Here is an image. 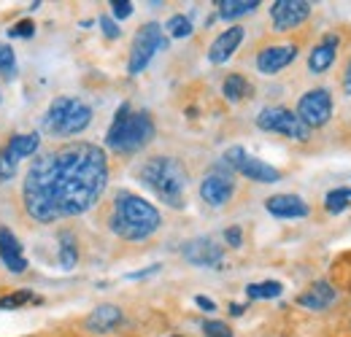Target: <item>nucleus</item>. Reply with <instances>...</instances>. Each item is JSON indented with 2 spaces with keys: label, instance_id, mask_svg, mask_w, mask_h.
Here are the masks:
<instances>
[{
  "label": "nucleus",
  "instance_id": "a878e982",
  "mask_svg": "<svg viewBox=\"0 0 351 337\" xmlns=\"http://www.w3.org/2000/svg\"><path fill=\"white\" fill-rule=\"evenodd\" d=\"M165 30H168V36L171 38H186V36H192V22H189V16H184V14H173L171 19H168V25H165Z\"/></svg>",
  "mask_w": 351,
  "mask_h": 337
},
{
  "label": "nucleus",
  "instance_id": "72a5a7b5",
  "mask_svg": "<svg viewBox=\"0 0 351 337\" xmlns=\"http://www.w3.org/2000/svg\"><path fill=\"white\" fill-rule=\"evenodd\" d=\"M224 240H227V246L241 249V243H243V232H241V227H227V229H224Z\"/></svg>",
  "mask_w": 351,
  "mask_h": 337
},
{
  "label": "nucleus",
  "instance_id": "393cba45",
  "mask_svg": "<svg viewBox=\"0 0 351 337\" xmlns=\"http://www.w3.org/2000/svg\"><path fill=\"white\" fill-rule=\"evenodd\" d=\"M351 203V189H332L327 192V200H324V208L330 213H343Z\"/></svg>",
  "mask_w": 351,
  "mask_h": 337
},
{
  "label": "nucleus",
  "instance_id": "aec40b11",
  "mask_svg": "<svg viewBox=\"0 0 351 337\" xmlns=\"http://www.w3.org/2000/svg\"><path fill=\"white\" fill-rule=\"evenodd\" d=\"M38 146H41V138H38L36 132H25V135H14V138L8 140V146H5V151L19 162V160H25V157H33V154L38 151Z\"/></svg>",
  "mask_w": 351,
  "mask_h": 337
},
{
  "label": "nucleus",
  "instance_id": "c756f323",
  "mask_svg": "<svg viewBox=\"0 0 351 337\" xmlns=\"http://www.w3.org/2000/svg\"><path fill=\"white\" fill-rule=\"evenodd\" d=\"M206 337H232V329L224 321H203Z\"/></svg>",
  "mask_w": 351,
  "mask_h": 337
},
{
  "label": "nucleus",
  "instance_id": "473e14b6",
  "mask_svg": "<svg viewBox=\"0 0 351 337\" xmlns=\"http://www.w3.org/2000/svg\"><path fill=\"white\" fill-rule=\"evenodd\" d=\"M111 14L117 19H128L132 14V3L130 0H111Z\"/></svg>",
  "mask_w": 351,
  "mask_h": 337
},
{
  "label": "nucleus",
  "instance_id": "423d86ee",
  "mask_svg": "<svg viewBox=\"0 0 351 337\" xmlns=\"http://www.w3.org/2000/svg\"><path fill=\"white\" fill-rule=\"evenodd\" d=\"M221 165L230 173H241L243 178L257 181V184H276V181H281V170H276L273 165H267L263 160L246 154L243 146H230L224 151V157H221Z\"/></svg>",
  "mask_w": 351,
  "mask_h": 337
},
{
  "label": "nucleus",
  "instance_id": "4be33fe9",
  "mask_svg": "<svg viewBox=\"0 0 351 337\" xmlns=\"http://www.w3.org/2000/svg\"><path fill=\"white\" fill-rule=\"evenodd\" d=\"M221 92H224V97H227L230 103H241L243 97L252 95V84H249L241 73H230V76L224 79V84H221Z\"/></svg>",
  "mask_w": 351,
  "mask_h": 337
},
{
  "label": "nucleus",
  "instance_id": "ddd939ff",
  "mask_svg": "<svg viewBox=\"0 0 351 337\" xmlns=\"http://www.w3.org/2000/svg\"><path fill=\"white\" fill-rule=\"evenodd\" d=\"M298 57V46L295 43H278V46H265L257 54V71L265 76H273L278 71H284L287 65H292Z\"/></svg>",
  "mask_w": 351,
  "mask_h": 337
},
{
  "label": "nucleus",
  "instance_id": "4468645a",
  "mask_svg": "<svg viewBox=\"0 0 351 337\" xmlns=\"http://www.w3.org/2000/svg\"><path fill=\"white\" fill-rule=\"evenodd\" d=\"M338 46H341V38H338L335 33H327L322 41L311 49V54H308V71H311V73H324V71H330V65H332L335 57H338Z\"/></svg>",
  "mask_w": 351,
  "mask_h": 337
},
{
  "label": "nucleus",
  "instance_id": "f8f14e48",
  "mask_svg": "<svg viewBox=\"0 0 351 337\" xmlns=\"http://www.w3.org/2000/svg\"><path fill=\"white\" fill-rule=\"evenodd\" d=\"M181 256L197 267H219L221 259H224V249L219 243H214L211 238H195V240L184 243Z\"/></svg>",
  "mask_w": 351,
  "mask_h": 337
},
{
  "label": "nucleus",
  "instance_id": "c9c22d12",
  "mask_svg": "<svg viewBox=\"0 0 351 337\" xmlns=\"http://www.w3.org/2000/svg\"><path fill=\"white\" fill-rule=\"evenodd\" d=\"M160 267H162V264H152V267H146V270H138V273H130L128 278H130V281H138V278H149V275L160 273Z\"/></svg>",
  "mask_w": 351,
  "mask_h": 337
},
{
  "label": "nucleus",
  "instance_id": "f704fd0d",
  "mask_svg": "<svg viewBox=\"0 0 351 337\" xmlns=\"http://www.w3.org/2000/svg\"><path fill=\"white\" fill-rule=\"evenodd\" d=\"M100 27H103V33H106V38H119V27H117V22L111 19V16H100Z\"/></svg>",
  "mask_w": 351,
  "mask_h": 337
},
{
  "label": "nucleus",
  "instance_id": "20e7f679",
  "mask_svg": "<svg viewBox=\"0 0 351 337\" xmlns=\"http://www.w3.org/2000/svg\"><path fill=\"white\" fill-rule=\"evenodd\" d=\"M141 181L171 208H184L186 168L176 157H152L141 168Z\"/></svg>",
  "mask_w": 351,
  "mask_h": 337
},
{
  "label": "nucleus",
  "instance_id": "0eeeda50",
  "mask_svg": "<svg viewBox=\"0 0 351 337\" xmlns=\"http://www.w3.org/2000/svg\"><path fill=\"white\" fill-rule=\"evenodd\" d=\"M257 127H260V129H267V132L287 135V138H292V140H303V143L311 138V129L298 119V114L289 111V108H281V105L263 108V111L257 114Z\"/></svg>",
  "mask_w": 351,
  "mask_h": 337
},
{
  "label": "nucleus",
  "instance_id": "e433bc0d",
  "mask_svg": "<svg viewBox=\"0 0 351 337\" xmlns=\"http://www.w3.org/2000/svg\"><path fill=\"white\" fill-rule=\"evenodd\" d=\"M195 302H197V308H203L206 313H214V310H217V302H214V299H208V297L197 295L195 297Z\"/></svg>",
  "mask_w": 351,
  "mask_h": 337
},
{
  "label": "nucleus",
  "instance_id": "6e6552de",
  "mask_svg": "<svg viewBox=\"0 0 351 337\" xmlns=\"http://www.w3.org/2000/svg\"><path fill=\"white\" fill-rule=\"evenodd\" d=\"M295 114L308 129L324 127L332 119V95H330V89H324V86L308 89L306 95L298 100V111Z\"/></svg>",
  "mask_w": 351,
  "mask_h": 337
},
{
  "label": "nucleus",
  "instance_id": "2f4dec72",
  "mask_svg": "<svg viewBox=\"0 0 351 337\" xmlns=\"http://www.w3.org/2000/svg\"><path fill=\"white\" fill-rule=\"evenodd\" d=\"M36 33V25L30 22V19H22V22H16L11 30H8V38H30Z\"/></svg>",
  "mask_w": 351,
  "mask_h": 337
},
{
  "label": "nucleus",
  "instance_id": "f03ea898",
  "mask_svg": "<svg viewBox=\"0 0 351 337\" xmlns=\"http://www.w3.org/2000/svg\"><path fill=\"white\" fill-rule=\"evenodd\" d=\"M108 224H111L114 235H119L122 240H146L160 229L162 219H160V211L152 203H146L143 197L130 195V192H119L114 200V211H111Z\"/></svg>",
  "mask_w": 351,
  "mask_h": 337
},
{
  "label": "nucleus",
  "instance_id": "b1692460",
  "mask_svg": "<svg viewBox=\"0 0 351 337\" xmlns=\"http://www.w3.org/2000/svg\"><path fill=\"white\" fill-rule=\"evenodd\" d=\"M284 286L278 281H263V284H249L246 286V297L249 299H273V297H281Z\"/></svg>",
  "mask_w": 351,
  "mask_h": 337
},
{
  "label": "nucleus",
  "instance_id": "ea45409f",
  "mask_svg": "<svg viewBox=\"0 0 351 337\" xmlns=\"http://www.w3.org/2000/svg\"><path fill=\"white\" fill-rule=\"evenodd\" d=\"M176 337H178V335H176Z\"/></svg>",
  "mask_w": 351,
  "mask_h": 337
},
{
  "label": "nucleus",
  "instance_id": "39448f33",
  "mask_svg": "<svg viewBox=\"0 0 351 337\" xmlns=\"http://www.w3.org/2000/svg\"><path fill=\"white\" fill-rule=\"evenodd\" d=\"M168 36L162 33V27L157 22H149L143 25L135 38H132V49H130V60H128V73L130 76H138L146 71V65L152 62V57L162 49H168Z\"/></svg>",
  "mask_w": 351,
  "mask_h": 337
},
{
  "label": "nucleus",
  "instance_id": "7c9ffc66",
  "mask_svg": "<svg viewBox=\"0 0 351 337\" xmlns=\"http://www.w3.org/2000/svg\"><path fill=\"white\" fill-rule=\"evenodd\" d=\"M14 62H16L14 49H11V46H5V43H0V71H3L5 76H11V73H14Z\"/></svg>",
  "mask_w": 351,
  "mask_h": 337
},
{
  "label": "nucleus",
  "instance_id": "7ed1b4c3",
  "mask_svg": "<svg viewBox=\"0 0 351 337\" xmlns=\"http://www.w3.org/2000/svg\"><path fill=\"white\" fill-rule=\"evenodd\" d=\"M154 138V119L149 111H132L130 103H122L108 127L106 146L117 154H135Z\"/></svg>",
  "mask_w": 351,
  "mask_h": 337
},
{
  "label": "nucleus",
  "instance_id": "4c0bfd02",
  "mask_svg": "<svg viewBox=\"0 0 351 337\" xmlns=\"http://www.w3.org/2000/svg\"><path fill=\"white\" fill-rule=\"evenodd\" d=\"M343 92L351 95V62H349V68H346V73H343Z\"/></svg>",
  "mask_w": 351,
  "mask_h": 337
},
{
  "label": "nucleus",
  "instance_id": "a211bd4d",
  "mask_svg": "<svg viewBox=\"0 0 351 337\" xmlns=\"http://www.w3.org/2000/svg\"><path fill=\"white\" fill-rule=\"evenodd\" d=\"M243 41V27H227L224 33H221L217 41L211 43V49H208V60L214 62V65H221V62H227L232 54H235V49L241 46Z\"/></svg>",
  "mask_w": 351,
  "mask_h": 337
},
{
  "label": "nucleus",
  "instance_id": "9d476101",
  "mask_svg": "<svg viewBox=\"0 0 351 337\" xmlns=\"http://www.w3.org/2000/svg\"><path fill=\"white\" fill-rule=\"evenodd\" d=\"M308 16H311V3L308 0H276L270 5V19H273V27L278 33L300 27Z\"/></svg>",
  "mask_w": 351,
  "mask_h": 337
},
{
  "label": "nucleus",
  "instance_id": "f257e3e1",
  "mask_svg": "<svg viewBox=\"0 0 351 337\" xmlns=\"http://www.w3.org/2000/svg\"><path fill=\"white\" fill-rule=\"evenodd\" d=\"M108 186V160L95 143H71L46 151L25 175L22 203L38 224L87 213Z\"/></svg>",
  "mask_w": 351,
  "mask_h": 337
},
{
  "label": "nucleus",
  "instance_id": "1a4fd4ad",
  "mask_svg": "<svg viewBox=\"0 0 351 337\" xmlns=\"http://www.w3.org/2000/svg\"><path fill=\"white\" fill-rule=\"evenodd\" d=\"M232 192H235V178H232L230 170H224V165H221V168H214L203 181H200V197H203V203H208L211 208H221L224 203H230Z\"/></svg>",
  "mask_w": 351,
  "mask_h": 337
},
{
  "label": "nucleus",
  "instance_id": "5701e85b",
  "mask_svg": "<svg viewBox=\"0 0 351 337\" xmlns=\"http://www.w3.org/2000/svg\"><path fill=\"white\" fill-rule=\"evenodd\" d=\"M79 262V249H76V235L71 229L60 232V264L65 270H73Z\"/></svg>",
  "mask_w": 351,
  "mask_h": 337
},
{
  "label": "nucleus",
  "instance_id": "9b49d317",
  "mask_svg": "<svg viewBox=\"0 0 351 337\" xmlns=\"http://www.w3.org/2000/svg\"><path fill=\"white\" fill-rule=\"evenodd\" d=\"M92 122V108H89L84 100H76V97H68L65 103V111L60 116V125L54 127L51 135L57 138H71V135H79L84 132Z\"/></svg>",
  "mask_w": 351,
  "mask_h": 337
},
{
  "label": "nucleus",
  "instance_id": "f3484780",
  "mask_svg": "<svg viewBox=\"0 0 351 337\" xmlns=\"http://www.w3.org/2000/svg\"><path fill=\"white\" fill-rule=\"evenodd\" d=\"M0 259L11 273H25L27 270V259L22 253V243L16 240V235L5 227H0Z\"/></svg>",
  "mask_w": 351,
  "mask_h": 337
},
{
  "label": "nucleus",
  "instance_id": "dca6fc26",
  "mask_svg": "<svg viewBox=\"0 0 351 337\" xmlns=\"http://www.w3.org/2000/svg\"><path fill=\"white\" fill-rule=\"evenodd\" d=\"M122 321H125V316H122V310L117 305H97L87 316L84 327L92 335H106V332H114Z\"/></svg>",
  "mask_w": 351,
  "mask_h": 337
},
{
  "label": "nucleus",
  "instance_id": "c85d7f7f",
  "mask_svg": "<svg viewBox=\"0 0 351 337\" xmlns=\"http://www.w3.org/2000/svg\"><path fill=\"white\" fill-rule=\"evenodd\" d=\"M14 173H16V160L3 149L0 151V184L8 181V178H14Z\"/></svg>",
  "mask_w": 351,
  "mask_h": 337
},
{
  "label": "nucleus",
  "instance_id": "6ab92c4d",
  "mask_svg": "<svg viewBox=\"0 0 351 337\" xmlns=\"http://www.w3.org/2000/svg\"><path fill=\"white\" fill-rule=\"evenodd\" d=\"M335 297H338L335 289L327 281H316V284L308 286V292L298 297V305H303L308 310H324V308H330L335 302Z\"/></svg>",
  "mask_w": 351,
  "mask_h": 337
},
{
  "label": "nucleus",
  "instance_id": "2eb2a0df",
  "mask_svg": "<svg viewBox=\"0 0 351 337\" xmlns=\"http://www.w3.org/2000/svg\"><path fill=\"white\" fill-rule=\"evenodd\" d=\"M265 208L276 219H303L311 213L308 203L298 195H273V197H267Z\"/></svg>",
  "mask_w": 351,
  "mask_h": 337
},
{
  "label": "nucleus",
  "instance_id": "58836bf2",
  "mask_svg": "<svg viewBox=\"0 0 351 337\" xmlns=\"http://www.w3.org/2000/svg\"><path fill=\"white\" fill-rule=\"evenodd\" d=\"M230 313H232V316H241V313H243V305H235V302H232V305H230Z\"/></svg>",
  "mask_w": 351,
  "mask_h": 337
},
{
  "label": "nucleus",
  "instance_id": "bb28decb",
  "mask_svg": "<svg viewBox=\"0 0 351 337\" xmlns=\"http://www.w3.org/2000/svg\"><path fill=\"white\" fill-rule=\"evenodd\" d=\"M65 103H68V97H57V100L49 105V111H46V116H44L46 132H54V127L60 125V116H62V111H65Z\"/></svg>",
  "mask_w": 351,
  "mask_h": 337
},
{
  "label": "nucleus",
  "instance_id": "cd10ccee",
  "mask_svg": "<svg viewBox=\"0 0 351 337\" xmlns=\"http://www.w3.org/2000/svg\"><path fill=\"white\" fill-rule=\"evenodd\" d=\"M27 302H38V297L33 292H14L8 297H0V310H11V308H19V305H27Z\"/></svg>",
  "mask_w": 351,
  "mask_h": 337
},
{
  "label": "nucleus",
  "instance_id": "412c9836",
  "mask_svg": "<svg viewBox=\"0 0 351 337\" xmlns=\"http://www.w3.org/2000/svg\"><path fill=\"white\" fill-rule=\"evenodd\" d=\"M260 0H219L217 8H219L221 19H238V16H246L252 11H257Z\"/></svg>",
  "mask_w": 351,
  "mask_h": 337
}]
</instances>
